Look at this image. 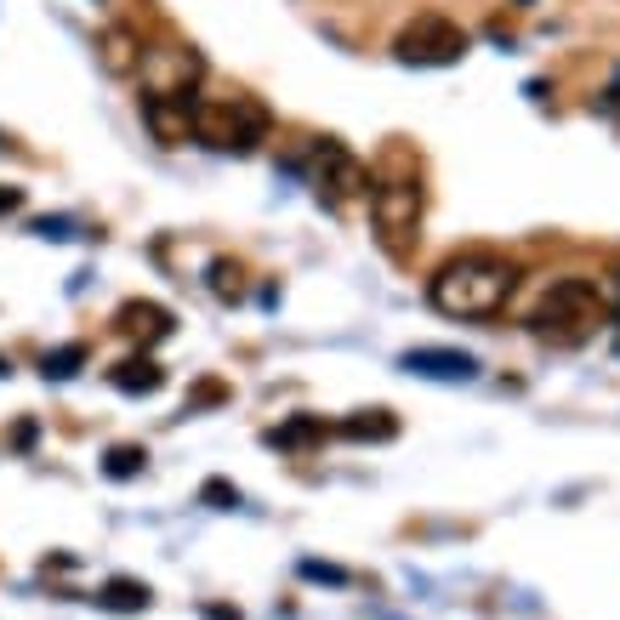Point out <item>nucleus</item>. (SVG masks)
I'll return each instance as SVG.
<instances>
[{"label": "nucleus", "instance_id": "f257e3e1", "mask_svg": "<svg viewBox=\"0 0 620 620\" xmlns=\"http://www.w3.org/2000/svg\"><path fill=\"white\" fill-rule=\"evenodd\" d=\"M518 285V268L501 263V256H455V263H444L428 285V302L444 313V319H496L512 297Z\"/></svg>", "mask_w": 620, "mask_h": 620}, {"label": "nucleus", "instance_id": "f03ea898", "mask_svg": "<svg viewBox=\"0 0 620 620\" xmlns=\"http://www.w3.org/2000/svg\"><path fill=\"white\" fill-rule=\"evenodd\" d=\"M604 319H609L604 290H598L593 279L569 274V279H552V290L541 297V308H535V331L552 336V342H586Z\"/></svg>", "mask_w": 620, "mask_h": 620}, {"label": "nucleus", "instance_id": "7ed1b4c3", "mask_svg": "<svg viewBox=\"0 0 620 620\" xmlns=\"http://www.w3.org/2000/svg\"><path fill=\"white\" fill-rule=\"evenodd\" d=\"M193 137L222 154H256L268 143V109L251 97H222V103H193Z\"/></svg>", "mask_w": 620, "mask_h": 620}, {"label": "nucleus", "instance_id": "20e7f679", "mask_svg": "<svg viewBox=\"0 0 620 620\" xmlns=\"http://www.w3.org/2000/svg\"><path fill=\"white\" fill-rule=\"evenodd\" d=\"M370 222L387 251H405L421 228V182L416 177H376L370 188Z\"/></svg>", "mask_w": 620, "mask_h": 620}, {"label": "nucleus", "instance_id": "39448f33", "mask_svg": "<svg viewBox=\"0 0 620 620\" xmlns=\"http://www.w3.org/2000/svg\"><path fill=\"white\" fill-rule=\"evenodd\" d=\"M467 46H473V41H467V29H462V23H450V18H439V12L405 23V29H399V41H394L399 63H416V69H444V63H462Z\"/></svg>", "mask_w": 620, "mask_h": 620}, {"label": "nucleus", "instance_id": "423d86ee", "mask_svg": "<svg viewBox=\"0 0 620 620\" xmlns=\"http://www.w3.org/2000/svg\"><path fill=\"white\" fill-rule=\"evenodd\" d=\"M313 182H319V193H331V200H353V193L370 188L365 166H358L342 143H313Z\"/></svg>", "mask_w": 620, "mask_h": 620}, {"label": "nucleus", "instance_id": "0eeeda50", "mask_svg": "<svg viewBox=\"0 0 620 620\" xmlns=\"http://www.w3.org/2000/svg\"><path fill=\"white\" fill-rule=\"evenodd\" d=\"M143 120H148V132H154L159 143L177 148V143H188V132H193V97L143 91Z\"/></svg>", "mask_w": 620, "mask_h": 620}, {"label": "nucleus", "instance_id": "6e6552de", "mask_svg": "<svg viewBox=\"0 0 620 620\" xmlns=\"http://www.w3.org/2000/svg\"><path fill=\"white\" fill-rule=\"evenodd\" d=\"M405 370L428 376V381H473L478 376V358L462 347H410L405 353Z\"/></svg>", "mask_w": 620, "mask_h": 620}, {"label": "nucleus", "instance_id": "1a4fd4ad", "mask_svg": "<svg viewBox=\"0 0 620 620\" xmlns=\"http://www.w3.org/2000/svg\"><path fill=\"white\" fill-rule=\"evenodd\" d=\"M114 331H125L132 342H166L171 336V313L159 302H125L114 313Z\"/></svg>", "mask_w": 620, "mask_h": 620}, {"label": "nucleus", "instance_id": "9d476101", "mask_svg": "<svg viewBox=\"0 0 620 620\" xmlns=\"http://www.w3.org/2000/svg\"><path fill=\"white\" fill-rule=\"evenodd\" d=\"M109 381L120 387V394H159V387H166V365H159L154 353H132L109 370Z\"/></svg>", "mask_w": 620, "mask_h": 620}, {"label": "nucleus", "instance_id": "9b49d317", "mask_svg": "<svg viewBox=\"0 0 620 620\" xmlns=\"http://www.w3.org/2000/svg\"><path fill=\"white\" fill-rule=\"evenodd\" d=\"M97 52H103V69H109V75H132L137 63H143L137 35H132V29H120V23H109L103 35H97Z\"/></svg>", "mask_w": 620, "mask_h": 620}, {"label": "nucleus", "instance_id": "f8f14e48", "mask_svg": "<svg viewBox=\"0 0 620 620\" xmlns=\"http://www.w3.org/2000/svg\"><path fill=\"white\" fill-rule=\"evenodd\" d=\"M336 433L353 444H387V439H399V416L394 410H353Z\"/></svg>", "mask_w": 620, "mask_h": 620}, {"label": "nucleus", "instance_id": "ddd939ff", "mask_svg": "<svg viewBox=\"0 0 620 620\" xmlns=\"http://www.w3.org/2000/svg\"><path fill=\"white\" fill-rule=\"evenodd\" d=\"M97 604H103V609H114V615H143V609L154 604V593H148V580L114 575V580H103V586H97Z\"/></svg>", "mask_w": 620, "mask_h": 620}, {"label": "nucleus", "instance_id": "4468645a", "mask_svg": "<svg viewBox=\"0 0 620 620\" xmlns=\"http://www.w3.org/2000/svg\"><path fill=\"white\" fill-rule=\"evenodd\" d=\"M324 416H290V421H279V428L268 433V444L274 450H290V455H302V450H313V444H324Z\"/></svg>", "mask_w": 620, "mask_h": 620}, {"label": "nucleus", "instance_id": "2eb2a0df", "mask_svg": "<svg viewBox=\"0 0 620 620\" xmlns=\"http://www.w3.org/2000/svg\"><path fill=\"white\" fill-rule=\"evenodd\" d=\"M143 467H148V450H143V444H114V450L103 455V473H109V478H137Z\"/></svg>", "mask_w": 620, "mask_h": 620}, {"label": "nucleus", "instance_id": "dca6fc26", "mask_svg": "<svg viewBox=\"0 0 620 620\" xmlns=\"http://www.w3.org/2000/svg\"><path fill=\"white\" fill-rule=\"evenodd\" d=\"M80 365H86V347H80V342L57 347V353H46V381H69Z\"/></svg>", "mask_w": 620, "mask_h": 620}, {"label": "nucleus", "instance_id": "f3484780", "mask_svg": "<svg viewBox=\"0 0 620 620\" xmlns=\"http://www.w3.org/2000/svg\"><path fill=\"white\" fill-rule=\"evenodd\" d=\"M200 501L217 507V512H234V507H240V489L228 484V478H206V484H200Z\"/></svg>", "mask_w": 620, "mask_h": 620}, {"label": "nucleus", "instance_id": "a211bd4d", "mask_svg": "<svg viewBox=\"0 0 620 620\" xmlns=\"http://www.w3.org/2000/svg\"><path fill=\"white\" fill-rule=\"evenodd\" d=\"M222 399H228V381H200V387L188 394V405H182V410L193 416V410H211V405H222Z\"/></svg>", "mask_w": 620, "mask_h": 620}, {"label": "nucleus", "instance_id": "6ab92c4d", "mask_svg": "<svg viewBox=\"0 0 620 620\" xmlns=\"http://www.w3.org/2000/svg\"><path fill=\"white\" fill-rule=\"evenodd\" d=\"M302 580H324V586H347V569H336V564H319V558H302Z\"/></svg>", "mask_w": 620, "mask_h": 620}, {"label": "nucleus", "instance_id": "aec40b11", "mask_svg": "<svg viewBox=\"0 0 620 620\" xmlns=\"http://www.w3.org/2000/svg\"><path fill=\"white\" fill-rule=\"evenodd\" d=\"M35 234H41V240H75V222H69V217H41Z\"/></svg>", "mask_w": 620, "mask_h": 620}, {"label": "nucleus", "instance_id": "412c9836", "mask_svg": "<svg viewBox=\"0 0 620 620\" xmlns=\"http://www.w3.org/2000/svg\"><path fill=\"white\" fill-rule=\"evenodd\" d=\"M18 206H23V188H0V217L18 211Z\"/></svg>", "mask_w": 620, "mask_h": 620}, {"label": "nucleus", "instance_id": "4be33fe9", "mask_svg": "<svg viewBox=\"0 0 620 620\" xmlns=\"http://www.w3.org/2000/svg\"><path fill=\"white\" fill-rule=\"evenodd\" d=\"M206 615H211V620H240V609H228V604H211Z\"/></svg>", "mask_w": 620, "mask_h": 620}, {"label": "nucleus", "instance_id": "5701e85b", "mask_svg": "<svg viewBox=\"0 0 620 620\" xmlns=\"http://www.w3.org/2000/svg\"><path fill=\"white\" fill-rule=\"evenodd\" d=\"M615 290H620V274H615ZM615 313H620V297H615Z\"/></svg>", "mask_w": 620, "mask_h": 620}]
</instances>
